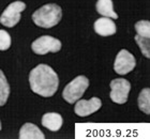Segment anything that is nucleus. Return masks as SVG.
I'll return each instance as SVG.
<instances>
[{
	"label": "nucleus",
	"instance_id": "1a4fd4ad",
	"mask_svg": "<svg viewBox=\"0 0 150 139\" xmlns=\"http://www.w3.org/2000/svg\"><path fill=\"white\" fill-rule=\"evenodd\" d=\"M94 31L97 32L99 35L102 37H110V35H114L117 31V27L116 24L112 22V19L110 17H100L94 22Z\"/></svg>",
	"mask_w": 150,
	"mask_h": 139
},
{
	"label": "nucleus",
	"instance_id": "2eb2a0df",
	"mask_svg": "<svg viewBox=\"0 0 150 139\" xmlns=\"http://www.w3.org/2000/svg\"><path fill=\"white\" fill-rule=\"evenodd\" d=\"M135 42L137 43L138 47L141 48L142 54L146 57V58H150V37H141L136 34L134 37Z\"/></svg>",
	"mask_w": 150,
	"mask_h": 139
},
{
	"label": "nucleus",
	"instance_id": "423d86ee",
	"mask_svg": "<svg viewBox=\"0 0 150 139\" xmlns=\"http://www.w3.org/2000/svg\"><path fill=\"white\" fill-rule=\"evenodd\" d=\"M110 99L116 104H125L128 101L131 83L125 78H116L110 83Z\"/></svg>",
	"mask_w": 150,
	"mask_h": 139
},
{
	"label": "nucleus",
	"instance_id": "f3484780",
	"mask_svg": "<svg viewBox=\"0 0 150 139\" xmlns=\"http://www.w3.org/2000/svg\"><path fill=\"white\" fill-rule=\"evenodd\" d=\"M11 46V37L6 30H0V50L9 49Z\"/></svg>",
	"mask_w": 150,
	"mask_h": 139
},
{
	"label": "nucleus",
	"instance_id": "f8f14e48",
	"mask_svg": "<svg viewBox=\"0 0 150 139\" xmlns=\"http://www.w3.org/2000/svg\"><path fill=\"white\" fill-rule=\"evenodd\" d=\"M98 13L102 16L110 17L112 19H117L118 15L114 11V6H112V0H98L96 4Z\"/></svg>",
	"mask_w": 150,
	"mask_h": 139
},
{
	"label": "nucleus",
	"instance_id": "20e7f679",
	"mask_svg": "<svg viewBox=\"0 0 150 139\" xmlns=\"http://www.w3.org/2000/svg\"><path fill=\"white\" fill-rule=\"evenodd\" d=\"M25 9V2H23L21 0L10 3L0 16V24H2L3 26L9 28L14 27L21 20V17H22L21 14Z\"/></svg>",
	"mask_w": 150,
	"mask_h": 139
},
{
	"label": "nucleus",
	"instance_id": "39448f33",
	"mask_svg": "<svg viewBox=\"0 0 150 139\" xmlns=\"http://www.w3.org/2000/svg\"><path fill=\"white\" fill-rule=\"evenodd\" d=\"M31 49L37 55H46L48 53H57L61 49V42L50 35H42L31 44Z\"/></svg>",
	"mask_w": 150,
	"mask_h": 139
},
{
	"label": "nucleus",
	"instance_id": "7ed1b4c3",
	"mask_svg": "<svg viewBox=\"0 0 150 139\" xmlns=\"http://www.w3.org/2000/svg\"><path fill=\"white\" fill-rule=\"evenodd\" d=\"M88 87H89L88 78L83 75L77 76L64 87L62 97L69 104H74L77 99H81V96L84 95L85 91L87 90Z\"/></svg>",
	"mask_w": 150,
	"mask_h": 139
},
{
	"label": "nucleus",
	"instance_id": "a211bd4d",
	"mask_svg": "<svg viewBox=\"0 0 150 139\" xmlns=\"http://www.w3.org/2000/svg\"><path fill=\"white\" fill-rule=\"evenodd\" d=\"M0 131H1V122H0Z\"/></svg>",
	"mask_w": 150,
	"mask_h": 139
},
{
	"label": "nucleus",
	"instance_id": "f03ea898",
	"mask_svg": "<svg viewBox=\"0 0 150 139\" xmlns=\"http://www.w3.org/2000/svg\"><path fill=\"white\" fill-rule=\"evenodd\" d=\"M62 10L56 3H48L41 6L32 14V20L39 27L50 29L61 20Z\"/></svg>",
	"mask_w": 150,
	"mask_h": 139
},
{
	"label": "nucleus",
	"instance_id": "9d476101",
	"mask_svg": "<svg viewBox=\"0 0 150 139\" xmlns=\"http://www.w3.org/2000/svg\"><path fill=\"white\" fill-rule=\"evenodd\" d=\"M42 125L52 132H57L62 126V117L57 112H47L42 117Z\"/></svg>",
	"mask_w": 150,
	"mask_h": 139
},
{
	"label": "nucleus",
	"instance_id": "ddd939ff",
	"mask_svg": "<svg viewBox=\"0 0 150 139\" xmlns=\"http://www.w3.org/2000/svg\"><path fill=\"white\" fill-rule=\"evenodd\" d=\"M138 107L143 112L146 114H150V89L149 88H145L139 92L137 99Z\"/></svg>",
	"mask_w": 150,
	"mask_h": 139
},
{
	"label": "nucleus",
	"instance_id": "0eeeda50",
	"mask_svg": "<svg viewBox=\"0 0 150 139\" xmlns=\"http://www.w3.org/2000/svg\"><path fill=\"white\" fill-rule=\"evenodd\" d=\"M136 66L134 56L127 49H121L116 56L115 62H114V70L117 74L125 75L134 70Z\"/></svg>",
	"mask_w": 150,
	"mask_h": 139
},
{
	"label": "nucleus",
	"instance_id": "9b49d317",
	"mask_svg": "<svg viewBox=\"0 0 150 139\" xmlns=\"http://www.w3.org/2000/svg\"><path fill=\"white\" fill-rule=\"evenodd\" d=\"M18 137L21 139H44L45 135L35 124L25 123L19 130Z\"/></svg>",
	"mask_w": 150,
	"mask_h": 139
},
{
	"label": "nucleus",
	"instance_id": "dca6fc26",
	"mask_svg": "<svg viewBox=\"0 0 150 139\" xmlns=\"http://www.w3.org/2000/svg\"><path fill=\"white\" fill-rule=\"evenodd\" d=\"M136 34L141 37H150V23L149 20H139L135 24Z\"/></svg>",
	"mask_w": 150,
	"mask_h": 139
},
{
	"label": "nucleus",
	"instance_id": "4468645a",
	"mask_svg": "<svg viewBox=\"0 0 150 139\" xmlns=\"http://www.w3.org/2000/svg\"><path fill=\"white\" fill-rule=\"evenodd\" d=\"M10 95V85L6 80L3 72L0 70V106L6 103Z\"/></svg>",
	"mask_w": 150,
	"mask_h": 139
},
{
	"label": "nucleus",
	"instance_id": "6e6552de",
	"mask_svg": "<svg viewBox=\"0 0 150 139\" xmlns=\"http://www.w3.org/2000/svg\"><path fill=\"white\" fill-rule=\"evenodd\" d=\"M102 106V102L99 97H92L90 99H77L75 103L74 111L79 117H88L98 111Z\"/></svg>",
	"mask_w": 150,
	"mask_h": 139
},
{
	"label": "nucleus",
	"instance_id": "f257e3e1",
	"mask_svg": "<svg viewBox=\"0 0 150 139\" xmlns=\"http://www.w3.org/2000/svg\"><path fill=\"white\" fill-rule=\"evenodd\" d=\"M29 83L32 92L43 97L53 96L59 87V78L56 72L46 64H39L29 74Z\"/></svg>",
	"mask_w": 150,
	"mask_h": 139
}]
</instances>
